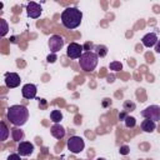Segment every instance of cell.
I'll return each instance as SVG.
<instances>
[{"label":"cell","mask_w":160,"mask_h":160,"mask_svg":"<svg viewBox=\"0 0 160 160\" xmlns=\"http://www.w3.org/2000/svg\"><path fill=\"white\" fill-rule=\"evenodd\" d=\"M50 132H51V135H52L55 139H59V140L65 136V129H64V126L60 125V124H54V125L50 128Z\"/></svg>","instance_id":"4fadbf2b"},{"label":"cell","mask_w":160,"mask_h":160,"mask_svg":"<svg viewBox=\"0 0 160 160\" xmlns=\"http://www.w3.org/2000/svg\"><path fill=\"white\" fill-rule=\"evenodd\" d=\"M126 111L125 110H122L121 112H119V120H122V121H125V119H126Z\"/></svg>","instance_id":"83f0119b"},{"label":"cell","mask_w":160,"mask_h":160,"mask_svg":"<svg viewBox=\"0 0 160 160\" xmlns=\"http://www.w3.org/2000/svg\"><path fill=\"white\" fill-rule=\"evenodd\" d=\"M6 160H21V158L19 154H10Z\"/></svg>","instance_id":"484cf974"},{"label":"cell","mask_w":160,"mask_h":160,"mask_svg":"<svg viewBox=\"0 0 160 160\" xmlns=\"http://www.w3.org/2000/svg\"><path fill=\"white\" fill-rule=\"evenodd\" d=\"M11 42H16V40H15V36H12V38H11Z\"/></svg>","instance_id":"4dcf8cb0"},{"label":"cell","mask_w":160,"mask_h":160,"mask_svg":"<svg viewBox=\"0 0 160 160\" xmlns=\"http://www.w3.org/2000/svg\"><path fill=\"white\" fill-rule=\"evenodd\" d=\"M96 160H106V159H104V158H98Z\"/></svg>","instance_id":"1f68e13d"},{"label":"cell","mask_w":160,"mask_h":160,"mask_svg":"<svg viewBox=\"0 0 160 160\" xmlns=\"http://www.w3.org/2000/svg\"><path fill=\"white\" fill-rule=\"evenodd\" d=\"M82 20V12L75 6L66 8L61 12V24L66 29H76Z\"/></svg>","instance_id":"7a4b0ae2"},{"label":"cell","mask_w":160,"mask_h":160,"mask_svg":"<svg viewBox=\"0 0 160 160\" xmlns=\"http://www.w3.org/2000/svg\"><path fill=\"white\" fill-rule=\"evenodd\" d=\"M68 150H70V152L72 154H79L84 150L85 148V142H84V139L80 138V136H76V135H72L69 138L68 140Z\"/></svg>","instance_id":"277c9868"},{"label":"cell","mask_w":160,"mask_h":160,"mask_svg":"<svg viewBox=\"0 0 160 160\" xmlns=\"http://www.w3.org/2000/svg\"><path fill=\"white\" fill-rule=\"evenodd\" d=\"M141 129H142V131H145V132H152V131L156 129V124H155V121H152V120H150V119H145V120L141 122Z\"/></svg>","instance_id":"5bb4252c"},{"label":"cell","mask_w":160,"mask_h":160,"mask_svg":"<svg viewBox=\"0 0 160 160\" xmlns=\"http://www.w3.org/2000/svg\"><path fill=\"white\" fill-rule=\"evenodd\" d=\"M26 12H28V16L31 18V19H38L41 12H42V9L40 6V4L35 2V1H30L28 5H26Z\"/></svg>","instance_id":"ba28073f"},{"label":"cell","mask_w":160,"mask_h":160,"mask_svg":"<svg viewBox=\"0 0 160 160\" xmlns=\"http://www.w3.org/2000/svg\"><path fill=\"white\" fill-rule=\"evenodd\" d=\"M122 108H124V110L126 112H131V111H134L136 109V104L134 101H131V100H125L124 104H122Z\"/></svg>","instance_id":"d6986e66"},{"label":"cell","mask_w":160,"mask_h":160,"mask_svg":"<svg viewBox=\"0 0 160 160\" xmlns=\"http://www.w3.org/2000/svg\"><path fill=\"white\" fill-rule=\"evenodd\" d=\"M154 49H155V52H158V54H160V40H158V42L155 44V46H154Z\"/></svg>","instance_id":"f1b7e54d"},{"label":"cell","mask_w":160,"mask_h":160,"mask_svg":"<svg viewBox=\"0 0 160 160\" xmlns=\"http://www.w3.org/2000/svg\"><path fill=\"white\" fill-rule=\"evenodd\" d=\"M24 131L20 129V128H18V126H15V128H12L11 129V138H12V140L14 141H18V142H21L22 141V139H24Z\"/></svg>","instance_id":"9a60e30c"},{"label":"cell","mask_w":160,"mask_h":160,"mask_svg":"<svg viewBox=\"0 0 160 160\" xmlns=\"http://www.w3.org/2000/svg\"><path fill=\"white\" fill-rule=\"evenodd\" d=\"M50 119L51 121H54V124H59L62 120V114L60 110H52L50 112Z\"/></svg>","instance_id":"e0dca14e"},{"label":"cell","mask_w":160,"mask_h":160,"mask_svg":"<svg viewBox=\"0 0 160 160\" xmlns=\"http://www.w3.org/2000/svg\"><path fill=\"white\" fill-rule=\"evenodd\" d=\"M124 122H125V126L130 129V128H134V126L136 125V119H135L134 116H129V115H128Z\"/></svg>","instance_id":"44dd1931"},{"label":"cell","mask_w":160,"mask_h":160,"mask_svg":"<svg viewBox=\"0 0 160 160\" xmlns=\"http://www.w3.org/2000/svg\"><path fill=\"white\" fill-rule=\"evenodd\" d=\"M64 44H65V40L60 35H51L50 39H49V41H48L49 49H50V51L52 54H56L58 51H60L62 49Z\"/></svg>","instance_id":"8992f818"},{"label":"cell","mask_w":160,"mask_h":160,"mask_svg":"<svg viewBox=\"0 0 160 160\" xmlns=\"http://www.w3.org/2000/svg\"><path fill=\"white\" fill-rule=\"evenodd\" d=\"M6 118L14 126L20 128L24 124H26L29 119V110L24 105H11L8 109Z\"/></svg>","instance_id":"6da1fadb"},{"label":"cell","mask_w":160,"mask_h":160,"mask_svg":"<svg viewBox=\"0 0 160 160\" xmlns=\"http://www.w3.org/2000/svg\"><path fill=\"white\" fill-rule=\"evenodd\" d=\"M140 115L145 119H150L152 121H159L160 120V106L159 105H150L145 108Z\"/></svg>","instance_id":"5b68a950"},{"label":"cell","mask_w":160,"mask_h":160,"mask_svg":"<svg viewBox=\"0 0 160 160\" xmlns=\"http://www.w3.org/2000/svg\"><path fill=\"white\" fill-rule=\"evenodd\" d=\"M36 91H38L36 85H34V84H25L22 86V89H21V95H22V98L30 100V99L36 98Z\"/></svg>","instance_id":"8fae6325"},{"label":"cell","mask_w":160,"mask_h":160,"mask_svg":"<svg viewBox=\"0 0 160 160\" xmlns=\"http://www.w3.org/2000/svg\"><path fill=\"white\" fill-rule=\"evenodd\" d=\"M110 105H111V100H110V99L106 98V99L102 100V108H108V106H110Z\"/></svg>","instance_id":"4316f807"},{"label":"cell","mask_w":160,"mask_h":160,"mask_svg":"<svg viewBox=\"0 0 160 160\" xmlns=\"http://www.w3.org/2000/svg\"><path fill=\"white\" fill-rule=\"evenodd\" d=\"M0 25H1V28H0V36L4 38L8 34V31H9V25H8L5 19H0Z\"/></svg>","instance_id":"ffe728a7"},{"label":"cell","mask_w":160,"mask_h":160,"mask_svg":"<svg viewBox=\"0 0 160 160\" xmlns=\"http://www.w3.org/2000/svg\"><path fill=\"white\" fill-rule=\"evenodd\" d=\"M34 152V145L29 141H21L18 145V154L20 156H29Z\"/></svg>","instance_id":"30bf717a"},{"label":"cell","mask_w":160,"mask_h":160,"mask_svg":"<svg viewBox=\"0 0 160 160\" xmlns=\"http://www.w3.org/2000/svg\"><path fill=\"white\" fill-rule=\"evenodd\" d=\"M82 51H84L82 45H80L78 42H70L66 49V55L70 59H80L81 55L84 54Z\"/></svg>","instance_id":"52a82bcc"},{"label":"cell","mask_w":160,"mask_h":160,"mask_svg":"<svg viewBox=\"0 0 160 160\" xmlns=\"http://www.w3.org/2000/svg\"><path fill=\"white\" fill-rule=\"evenodd\" d=\"M10 135V131H9V128L6 126L5 121H1L0 122V141H5Z\"/></svg>","instance_id":"2e32d148"},{"label":"cell","mask_w":160,"mask_h":160,"mask_svg":"<svg viewBox=\"0 0 160 160\" xmlns=\"http://www.w3.org/2000/svg\"><path fill=\"white\" fill-rule=\"evenodd\" d=\"M109 68L110 70H114V71H120L122 69V64L120 61H111L109 64Z\"/></svg>","instance_id":"7402d4cb"},{"label":"cell","mask_w":160,"mask_h":160,"mask_svg":"<svg viewBox=\"0 0 160 160\" xmlns=\"http://www.w3.org/2000/svg\"><path fill=\"white\" fill-rule=\"evenodd\" d=\"M94 50H95V54H96L99 58H104V56H106V54H108V48H106L105 45H95Z\"/></svg>","instance_id":"ac0fdd59"},{"label":"cell","mask_w":160,"mask_h":160,"mask_svg":"<svg viewBox=\"0 0 160 160\" xmlns=\"http://www.w3.org/2000/svg\"><path fill=\"white\" fill-rule=\"evenodd\" d=\"M82 48H84V50H86V51H91V49L92 48H95V45L92 44V42H85L84 45H82Z\"/></svg>","instance_id":"d4e9b609"},{"label":"cell","mask_w":160,"mask_h":160,"mask_svg":"<svg viewBox=\"0 0 160 160\" xmlns=\"http://www.w3.org/2000/svg\"><path fill=\"white\" fill-rule=\"evenodd\" d=\"M158 40L159 39H158V36H156L155 32H148V34H145L142 36L141 42H142V45L145 48H151V46H155V44L158 42Z\"/></svg>","instance_id":"7c38bea8"},{"label":"cell","mask_w":160,"mask_h":160,"mask_svg":"<svg viewBox=\"0 0 160 160\" xmlns=\"http://www.w3.org/2000/svg\"><path fill=\"white\" fill-rule=\"evenodd\" d=\"M39 100V105H40V108H45L46 106V101H45V99H38Z\"/></svg>","instance_id":"f546056e"},{"label":"cell","mask_w":160,"mask_h":160,"mask_svg":"<svg viewBox=\"0 0 160 160\" xmlns=\"http://www.w3.org/2000/svg\"><path fill=\"white\" fill-rule=\"evenodd\" d=\"M20 76L16 72H6L5 74V85L9 89H14L18 88L20 85Z\"/></svg>","instance_id":"9c48e42d"},{"label":"cell","mask_w":160,"mask_h":160,"mask_svg":"<svg viewBox=\"0 0 160 160\" xmlns=\"http://www.w3.org/2000/svg\"><path fill=\"white\" fill-rule=\"evenodd\" d=\"M99 56L94 51H85L79 59V65L84 71H92L98 65Z\"/></svg>","instance_id":"3957f363"},{"label":"cell","mask_w":160,"mask_h":160,"mask_svg":"<svg viewBox=\"0 0 160 160\" xmlns=\"http://www.w3.org/2000/svg\"><path fill=\"white\" fill-rule=\"evenodd\" d=\"M56 60H58V56H56V54H52V52H51V54H49V55H48V58H46V61H48V62H50V64L55 62Z\"/></svg>","instance_id":"603a6c76"},{"label":"cell","mask_w":160,"mask_h":160,"mask_svg":"<svg viewBox=\"0 0 160 160\" xmlns=\"http://www.w3.org/2000/svg\"><path fill=\"white\" fill-rule=\"evenodd\" d=\"M119 151H120L121 155H128L130 152V148L128 145H122V146H120V150Z\"/></svg>","instance_id":"cb8c5ba5"}]
</instances>
